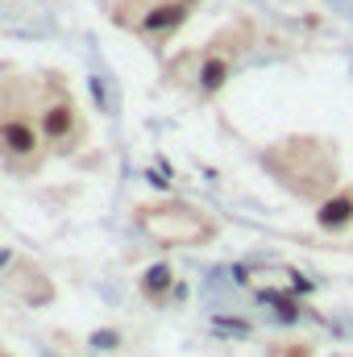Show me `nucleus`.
Instances as JSON below:
<instances>
[{"label": "nucleus", "instance_id": "nucleus-3", "mask_svg": "<svg viewBox=\"0 0 353 357\" xmlns=\"http://www.w3.org/2000/svg\"><path fill=\"white\" fill-rule=\"evenodd\" d=\"M250 38H254V29H250V25H233V29H225L220 38H212L204 50L183 54L171 75H183L179 84H187V88H195L200 96H208V91H216L220 84H225V75L233 71L237 54L250 46Z\"/></svg>", "mask_w": 353, "mask_h": 357}, {"label": "nucleus", "instance_id": "nucleus-4", "mask_svg": "<svg viewBox=\"0 0 353 357\" xmlns=\"http://www.w3.org/2000/svg\"><path fill=\"white\" fill-rule=\"evenodd\" d=\"M200 0H117L112 4V17L137 33L142 42H167L179 25L195 13Z\"/></svg>", "mask_w": 353, "mask_h": 357}, {"label": "nucleus", "instance_id": "nucleus-6", "mask_svg": "<svg viewBox=\"0 0 353 357\" xmlns=\"http://www.w3.org/2000/svg\"><path fill=\"white\" fill-rule=\"evenodd\" d=\"M142 229L154 241H163V245H204L216 233V225L200 208H187V204H154V208H142Z\"/></svg>", "mask_w": 353, "mask_h": 357}, {"label": "nucleus", "instance_id": "nucleus-5", "mask_svg": "<svg viewBox=\"0 0 353 357\" xmlns=\"http://www.w3.org/2000/svg\"><path fill=\"white\" fill-rule=\"evenodd\" d=\"M38 116H42V133L50 150H75L84 137V116L71 100V91L59 84V75H46L38 88Z\"/></svg>", "mask_w": 353, "mask_h": 357}, {"label": "nucleus", "instance_id": "nucleus-1", "mask_svg": "<svg viewBox=\"0 0 353 357\" xmlns=\"http://www.w3.org/2000/svg\"><path fill=\"white\" fill-rule=\"evenodd\" d=\"M38 88L42 84L29 79H0V158L17 175H33L50 154L38 116Z\"/></svg>", "mask_w": 353, "mask_h": 357}, {"label": "nucleus", "instance_id": "nucleus-2", "mask_svg": "<svg viewBox=\"0 0 353 357\" xmlns=\"http://www.w3.org/2000/svg\"><path fill=\"white\" fill-rule=\"evenodd\" d=\"M278 178L291 187V191H299V195H308V199H316V195H329L333 187H337V167H333V150L324 146V142H287L283 150H274L270 158H266Z\"/></svg>", "mask_w": 353, "mask_h": 357}, {"label": "nucleus", "instance_id": "nucleus-7", "mask_svg": "<svg viewBox=\"0 0 353 357\" xmlns=\"http://www.w3.org/2000/svg\"><path fill=\"white\" fill-rule=\"evenodd\" d=\"M320 220L329 225V229H337V225H345V220H353V191H345L337 204H329L324 212H320Z\"/></svg>", "mask_w": 353, "mask_h": 357}]
</instances>
